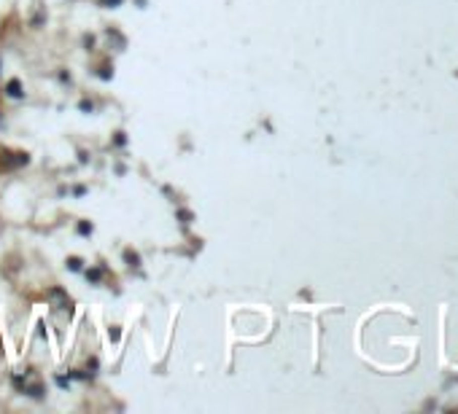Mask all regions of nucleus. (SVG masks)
<instances>
[{"label":"nucleus","instance_id":"3","mask_svg":"<svg viewBox=\"0 0 458 414\" xmlns=\"http://www.w3.org/2000/svg\"><path fill=\"white\" fill-rule=\"evenodd\" d=\"M100 275H103L100 269H92V272H89V280H95V283H97V280H100Z\"/></svg>","mask_w":458,"mask_h":414},{"label":"nucleus","instance_id":"4","mask_svg":"<svg viewBox=\"0 0 458 414\" xmlns=\"http://www.w3.org/2000/svg\"><path fill=\"white\" fill-rule=\"evenodd\" d=\"M127 261L133 264V267H138V256H135V253H127Z\"/></svg>","mask_w":458,"mask_h":414},{"label":"nucleus","instance_id":"5","mask_svg":"<svg viewBox=\"0 0 458 414\" xmlns=\"http://www.w3.org/2000/svg\"><path fill=\"white\" fill-rule=\"evenodd\" d=\"M105 6H116V3H121V0H103Z\"/></svg>","mask_w":458,"mask_h":414},{"label":"nucleus","instance_id":"1","mask_svg":"<svg viewBox=\"0 0 458 414\" xmlns=\"http://www.w3.org/2000/svg\"><path fill=\"white\" fill-rule=\"evenodd\" d=\"M46 299L51 301V307H57V309H62V312H71V307H73V301H71V296H68L62 288H49V293H46Z\"/></svg>","mask_w":458,"mask_h":414},{"label":"nucleus","instance_id":"2","mask_svg":"<svg viewBox=\"0 0 458 414\" xmlns=\"http://www.w3.org/2000/svg\"><path fill=\"white\" fill-rule=\"evenodd\" d=\"M9 95H11V97H22V84H19V81H11V84H9Z\"/></svg>","mask_w":458,"mask_h":414}]
</instances>
